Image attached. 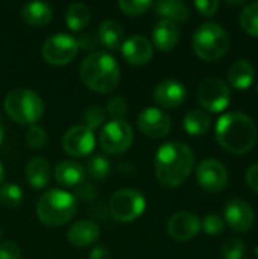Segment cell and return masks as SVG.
<instances>
[{
  "instance_id": "obj_16",
  "label": "cell",
  "mask_w": 258,
  "mask_h": 259,
  "mask_svg": "<svg viewBox=\"0 0 258 259\" xmlns=\"http://www.w3.org/2000/svg\"><path fill=\"white\" fill-rule=\"evenodd\" d=\"M122 55L131 65H146L154 56V46L146 36L132 35L123 41Z\"/></svg>"
},
{
  "instance_id": "obj_27",
  "label": "cell",
  "mask_w": 258,
  "mask_h": 259,
  "mask_svg": "<svg viewBox=\"0 0 258 259\" xmlns=\"http://www.w3.org/2000/svg\"><path fill=\"white\" fill-rule=\"evenodd\" d=\"M91 20L90 9L84 3H73L65 12V23L70 30H82Z\"/></svg>"
},
{
  "instance_id": "obj_6",
  "label": "cell",
  "mask_w": 258,
  "mask_h": 259,
  "mask_svg": "<svg viewBox=\"0 0 258 259\" xmlns=\"http://www.w3.org/2000/svg\"><path fill=\"white\" fill-rule=\"evenodd\" d=\"M5 111L18 124L33 126V123H36L43 117L44 103L36 93L30 90L18 88L6 94Z\"/></svg>"
},
{
  "instance_id": "obj_5",
  "label": "cell",
  "mask_w": 258,
  "mask_h": 259,
  "mask_svg": "<svg viewBox=\"0 0 258 259\" xmlns=\"http://www.w3.org/2000/svg\"><path fill=\"white\" fill-rule=\"evenodd\" d=\"M192 47L198 58L207 62L222 59L230 50V35L217 23L208 21L201 24L192 38Z\"/></svg>"
},
{
  "instance_id": "obj_7",
  "label": "cell",
  "mask_w": 258,
  "mask_h": 259,
  "mask_svg": "<svg viewBox=\"0 0 258 259\" xmlns=\"http://www.w3.org/2000/svg\"><path fill=\"white\" fill-rule=\"evenodd\" d=\"M146 209L144 196L132 188L116 191L109 199V212L117 222L129 223L137 220Z\"/></svg>"
},
{
  "instance_id": "obj_32",
  "label": "cell",
  "mask_w": 258,
  "mask_h": 259,
  "mask_svg": "<svg viewBox=\"0 0 258 259\" xmlns=\"http://www.w3.org/2000/svg\"><path fill=\"white\" fill-rule=\"evenodd\" d=\"M201 228L204 229V232L210 237H217L224 232L225 229V222L220 215L217 214H208L204 217Z\"/></svg>"
},
{
  "instance_id": "obj_29",
  "label": "cell",
  "mask_w": 258,
  "mask_h": 259,
  "mask_svg": "<svg viewBox=\"0 0 258 259\" xmlns=\"http://www.w3.org/2000/svg\"><path fill=\"white\" fill-rule=\"evenodd\" d=\"M111 164L106 156L103 155H94L88 159L85 173H88L93 179H105L109 175Z\"/></svg>"
},
{
  "instance_id": "obj_21",
  "label": "cell",
  "mask_w": 258,
  "mask_h": 259,
  "mask_svg": "<svg viewBox=\"0 0 258 259\" xmlns=\"http://www.w3.org/2000/svg\"><path fill=\"white\" fill-rule=\"evenodd\" d=\"M152 6L155 9V14L163 17V20L182 23L190 18V9L181 0H160Z\"/></svg>"
},
{
  "instance_id": "obj_40",
  "label": "cell",
  "mask_w": 258,
  "mask_h": 259,
  "mask_svg": "<svg viewBox=\"0 0 258 259\" xmlns=\"http://www.w3.org/2000/svg\"><path fill=\"white\" fill-rule=\"evenodd\" d=\"M245 179H246V185H248L252 191L258 193V164H254V165H251V167L248 168Z\"/></svg>"
},
{
  "instance_id": "obj_28",
  "label": "cell",
  "mask_w": 258,
  "mask_h": 259,
  "mask_svg": "<svg viewBox=\"0 0 258 259\" xmlns=\"http://www.w3.org/2000/svg\"><path fill=\"white\" fill-rule=\"evenodd\" d=\"M240 26L248 35L258 38V2H252L242 9Z\"/></svg>"
},
{
  "instance_id": "obj_9",
  "label": "cell",
  "mask_w": 258,
  "mask_h": 259,
  "mask_svg": "<svg viewBox=\"0 0 258 259\" xmlns=\"http://www.w3.org/2000/svg\"><path fill=\"white\" fill-rule=\"evenodd\" d=\"M78 41L70 33H55L49 36L41 49L44 61L50 65H65L78 55Z\"/></svg>"
},
{
  "instance_id": "obj_30",
  "label": "cell",
  "mask_w": 258,
  "mask_h": 259,
  "mask_svg": "<svg viewBox=\"0 0 258 259\" xmlns=\"http://www.w3.org/2000/svg\"><path fill=\"white\" fill-rule=\"evenodd\" d=\"M23 191L15 184H5L0 188V203L6 208H17L21 203Z\"/></svg>"
},
{
  "instance_id": "obj_11",
  "label": "cell",
  "mask_w": 258,
  "mask_h": 259,
  "mask_svg": "<svg viewBox=\"0 0 258 259\" xmlns=\"http://www.w3.org/2000/svg\"><path fill=\"white\" fill-rule=\"evenodd\" d=\"M196 181L208 193H220L228 185V171L216 159H204L196 168Z\"/></svg>"
},
{
  "instance_id": "obj_4",
  "label": "cell",
  "mask_w": 258,
  "mask_h": 259,
  "mask_svg": "<svg viewBox=\"0 0 258 259\" xmlns=\"http://www.w3.org/2000/svg\"><path fill=\"white\" fill-rule=\"evenodd\" d=\"M75 214L76 199L64 190H49L36 202V217L49 228H58L68 223Z\"/></svg>"
},
{
  "instance_id": "obj_43",
  "label": "cell",
  "mask_w": 258,
  "mask_h": 259,
  "mask_svg": "<svg viewBox=\"0 0 258 259\" xmlns=\"http://www.w3.org/2000/svg\"><path fill=\"white\" fill-rule=\"evenodd\" d=\"M2 141H3V127L0 124V144H2Z\"/></svg>"
},
{
  "instance_id": "obj_37",
  "label": "cell",
  "mask_w": 258,
  "mask_h": 259,
  "mask_svg": "<svg viewBox=\"0 0 258 259\" xmlns=\"http://www.w3.org/2000/svg\"><path fill=\"white\" fill-rule=\"evenodd\" d=\"M195 8L204 17H213L217 14L220 3L217 0H199V2H195Z\"/></svg>"
},
{
  "instance_id": "obj_8",
  "label": "cell",
  "mask_w": 258,
  "mask_h": 259,
  "mask_svg": "<svg viewBox=\"0 0 258 259\" xmlns=\"http://www.w3.org/2000/svg\"><path fill=\"white\" fill-rule=\"evenodd\" d=\"M134 141V131L131 124L125 120L108 121L99 135L100 147L109 155L125 153Z\"/></svg>"
},
{
  "instance_id": "obj_10",
  "label": "cell",
  "mask_w": 258,
  "mask_h": 259,
  "mask_svg": "<svg viewBox=\"0 0 258 259\" xmlns=\"http://www.w3.org/2000/svg\"><path fill=\"white\" fill-rule=\"evenodd\" d=\"M198 100L201 106L210 112H222L230 106L231 90L219 77H207L198 88Z\"/></svg>"
},
{
  "instance_id": "obj_20",
  "label": "cell",
  "mask_w": 258,
  "mask_h": 259,
  "mask_svg": "<svg viewBox=\"0 0 258 259\" xmlns=\"http://www.w3.org/2000/svg\"><path fill=\"white\" fill-rule=\"evenodd\" d=\"M255 77L254 65L246 59H237L228 70V80L236 90H248Z\"/></svg>"
},
{
  "instance_id": "obj_41",
  "label": "cell",
  "mask_w": 258,
  "mask_h": 259,
  "mask_svg": "<svg viewBox=\"0 0 258 259\" xmlns=\"http://www.w3.org/2000/svg\"><path fill=\"white\" fill-rule=\"evenodd\" d=\"M90 259H109V252L103 246H97L90 252Z\"/></svg>"
},
{
  "instance_id": "obj_19",
  "label": "cell",
  "mask_w": 258,
  "mask_h": 259,
  "mask_svg": "<svg viewBox=\"0 0 258 259\" xmlns=\"http://www.w3.org/2000/svg\"><path fill=\"white\" fill-rule=\"evenodd\" d=\"M100 237V229L94 222L81 220L70 226L67 232L68 241L76 247H87L96 243Z\"/></svg>"
},
{
  "instance_id": "obj_36",
  "label": "cell",
  "mask_w": 258,
  "mask_h": 259,
  "mask_svg": "<svg viewBox=\"0 0 258 259\" xmlns=\"http://www.w3.org/2000/svg\"><path fill=\"white\" fill-rule=\"evenodd\" d=\"M106 108H108V114L113 117V120H123V115L126 114L128 105L122 96H116L108 102Z\"/></svg>"
},
{
  "instance_id": "obj_2",
  "label": "cell",
  "mask_w": 258,
  "mask_h": 259,
  "mask_svg": "<svg viewBox=\"0 0 258 259\" xmlns=\"http://www.w3.org/2000/svg\"><path fill=\"white\" fill-rule=\"evenodd\" d=\"M257 138L254 120L243 112H227L216 123V140L230 153H248L255 146Z\"/></svg>"
},
{
  "instance_id": "obj_25",
  "label": "cell",
  "mask_w": 258,
  "mask_h": 259,
  "mask_svg": "<svg viewBox=\"0 0 258 259\" xmlns=\"http://www.w3.org/2000/svg\"><path fill=\"white\" fill-rule=\"evenodd\" d=\"M182 126H184V129H186V132L189 135L201 137V135H205L210 131L211 118L205 111L193 109V111L186 114V117L182 120Z\"/></svg>"
},
{
  "instance_id": "obj_18",
  "label": "cell",
  "mask_w": 258,
  "mask_h": 259,
  "mask_svg": "<svg viewBox=\"0 0 258 259\" xmlns=\"http://www.w3.org/2000/svg\"><path fill=\"white\" fill-rule=\"evenodd\" d=\"M152 41L161 52H170L179 41V26L169 20H160L152 30Z\"/></svg>"
},
{
  "instance_id": "obj_12",
  "label": "cell",
  "mask_w": 258,
  "mask_h": 259,
  "mask_svg": "<svg viewBox=\"0 0 258 259\" xmlns=\"http://www.w3.org/2000/svg\"><path fill=\"white\" fill-rule=\"evenodd\" d=\"M224 222L234 232L245 234L252 229L255 223V212L248 202L240 199H233L225 205Z\"/></svg>"
},
{
  "instance_id": "obj_15",
  "label": "cell",
  "mask_w": 258,
  "mask_h": 259,
  "mask_svg": "<svg viewBox=\"0 0 258 259\" xmlns=\"http://www.w3.org/2000/svg\"><path fill=\"white\" fill-rule=\"evenodd\" d=\"M201 231V220L192 212H176L169 219L167 232L176 241L193 240Z\"/></svg>"
},
{
  "instance_id": "obj_34",
  "label": "cell",
  "mask_w": 258,
  "mask_h": 259,
  "mask_svg": "<svg viewBox=\"0 0 258 259\" xmlns=\"http://www.w3.org/2000/svg\"><path fill=\"white\" fill-rule=\"evenodd\" d=\"M154 3L149 0H122L119 2V8L126 15H141L144 14Z\"/></svg>"
},
{
  "instance_id": "obj_33",
  "label": "cell",
  "mask_w": 258,
  "mask_h": 259,
  "mask_svg": "<svg viewBox=\"0 0 258 259\" xmlns=\"http://www.w3.org/2000/svg\"><path fill=\"white\" fill-rule=\"evenodd\" d=\"M24 138H26L27 146L30 149H35V150L43 149L46 146V143H47V134H46V131L43 127L36 126V124H33V126H30L27 129Z\"/></svg>"
},
{
  "instance_id": "obj_35",
  "label": "cell",
  "mask_w": 258,
  "mask_h": 259,
  "mask_svg": "<svg viewBox=\"0 0 258 259\" xmlns=\"http://www.w3.org/2000/svg\"><path fill=\"white\" fill-rule=\"evenodd\" d=\"M84 121H85V127H88L90 131L97 129L99 126L103 124L105 121V112L100 106H91L85 111L84 114Z\"/></svg>"
},
{
  "instance_id": "obj_42",
  "label": "cell",
  "mask_w": 258,
  "mask_h": 259,
  "mask_svg": "<svg viewBox=\"0 0 258 259\" xmlns=\"http://www.w3.org/2000/svg\"><path fill=\"white\" fill-rule=\"evenodd\" d=\"M3 178H5V171H3V165L0 164V185L3 182Z\"/></svg>"
},
{
  "instance_id": "obj_45",
  "label": "cell",
  "mask_w": 258,
  "mask_h": 259,
  "mask_svg": "<svg viewBox=\"0 0 258 259\" xmlns=\"http://www.w3.org/2000/svg\"><path fill=\"white\" fill-rule=\"evenodd\" d=\"M257 90H258V85H257Z\"/></svg>"
},
{
  "instance_id": "obj_26",
  "label": "cell",
  "mask_w": 258,
  "mask_h": 259,
  "mask_svg": "<svg viewBox=\"0 0 258 259\" xmlns=\"http://www.w3.org/2000/svg\"><path fill=\"white\" fill-rule=\"evenodd\" d=\"M99 41L109 50H117L123 44V29L114 20H105L99 26Z\"/></svg>"
},
{
  "instance_id": "obj_23",
  "label": "cell",
  "mask_w": 258,
  "mask_h": 259,
  "mask_svg": "<svg viewBox=\"0 0 258 259\" xmlns=\"http://www.w3.org/2000/svg\"><path fill=\"white\" fill-rule=\"evenodd\" d=\"M24 175L32 188H46L50 181V164L44 158H32L26 165Z\"/></svg>"
},
{
  "instance_id": "obj_17",
  "label": "cell",
  "mask_w": 258,
  "mask_h": 259,
  "mask_svg": "<svg viewBox=\"0 0 258 259\" xmlns=\"http://www.w3.org/2000/svg\"><path fill=\"white\" fill-rule=\"evenodd\" d=\"M186 97H187V90L184 83H181L179 80H173V79H166L160 82L154 91L155 102L161 108H166V109L178 108L179 105L184 103Z\"/></svg>"
},
{
  "instance_id": "obj_1",
  "label": "cell",
  "mask_w": 258,
  "mask_h": 259,
  "mask_svg": "<svg viewBox=\"0 0 258 259\" xmlns=\"http://www.w3.org/2000/svg\"><path fill=\"white\" fill-rule=\"evenodd\" d=\"M195 168V153L179 141L163 144L155 155V176L166 188H176Z\"/></svg>"
},
{
  "instance_id": "obj_24",
  "label": "cell",
  "mask_w": 258,
  "mask_h": 259,
  "mask_svg": "<svg viewBox=\"0 0 258 259\" xmlns=\"http://www.w3.org/2000/svg\"><path fill=\"white\" fill-rule=\"evenodd\" d=\"M21 15L23 20L35 27H41L46 26L50 20H52V6L49 3L44 2H30V3H24L21 8Z\"/></svg>"
},
{
  "instance_id": "obj_3",
  "label": "cell",
  "mask_w": 258,
  "mask_h": 259,
  "mask_svg": "<svg viewBox=\"0 0 258 259\" xmlns=\"http://www.w3.org/2000/svg\"><path fill=\"white\" fill-rule=\"evenodd\" d=\"M81 79L91 91L108 94L114 91L120 82L119 62L111 53L93 52L82 61Z\"/></svg>"
},
{
  "instance_id": "obj_22",
  "label": "cell",
  "mask_w": 258,
  "mask_h": 259,
  "mask_svg": "<svg viewBox=\"0 0 258 259\" xmlns=\"http://www.w3.org/2000/svg\"><path fill=\"white\" fill-rule=\"evenodd\" d=\"M55 179L62 187H76L85 179V168L75 161H62L55 168Z\"/></svg>"
},
{
  "instance_id": "obj_44",
  "label": "cell",
  "mask_w": 258,
  "mask_h": 259,
  "mask_svg": "<svg viewBox=\"0 0 258 259\" xmlns=\"http://www.w3.org/2000/svg\"><path fill=\"white\" fill-rule=\"evenodd\" d=\"M255 259H258V246L255 247Z\"/></svg>"
},
{
  "instance_id": "obj_14",
  "label": "cell",
  "mask_w": 258,
  "mask_h": 259,
  "mask_svg": "<svg viewBox=\"0 0 258 259\" xmlns=\"http://www.w3.org/2000/svg\"><path fill=\"white\" fill-rule=\"evenodd\" d=\"M96 137L94 132L85 126H73L62 138L64 150L75 158H84L94 150Z\"/></svg>"
},
{
  "instance_id": "obj_31",
  "label": "cell",
  "mask_w": 258,
  "mask_h": 259,
  "mask_svg": "<svg viewBox=\"0 0 258 259\" xmlns=\"http://www.w3.org/2000/svg\"><path fill=\"white\" fill-rule=\"evenodd\" d=\"M245 253H246L245 243L239 238H228L222 246L224 259H243Z\"/></svg>"
},
{
  "instance_id": "obj_39",
  "label": "cell",
  "mask_w": 258,
  "mask_h": 259,
  "mask_svg": "<svg viewBox=\"0 0 258 259\" xmlns=\"http://www.w3.org/2000/svg\"><path fill=\"white\" fill-rule=\"evenodd\" d=\"M78 41V47L82 49V50H93L97 44H99V36H96L93 32H87V33H82L79 36Z\"/></svg>"
},
{
  "instance_id": "obj_13",
  "label": "cell",
  "mask_w": 258,
  "mask_h": 259,
  "mask_svg": "<svg viewBox=\"0 0 258 259\" xmlns=\"http://www.w3.org/2000/svg\"><path fill=\"white\" fill-rule=\"evenodd\" d=\"M137 126L141 131V134H144L149 138H163L166 137L170 129H172V120L170 117L161 111L160 108H146L140 112L138 120H137Z\"/></svg>"
},
{
  "instance_id": "obj_38",
  "label": "cell",
  "mask_w": 258,
  "mask_h": 259,
  "mask_svg": "<svg viewBox=\"0 0 258 259\" xmlns=\"http://www.w3.org/2000/svg\"><path fill=\"white\" fill-rule=\"evenodd\" d=\"M21 250L12 241H2L0 243V259H20Z\"/></svg>"
}]
</instances>
